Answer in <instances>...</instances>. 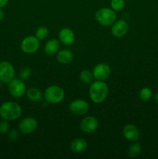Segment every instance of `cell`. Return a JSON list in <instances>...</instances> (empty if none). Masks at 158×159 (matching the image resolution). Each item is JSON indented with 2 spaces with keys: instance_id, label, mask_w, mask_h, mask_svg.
Here are the masks:
<instances>
[{
  "instance_id": "6da1fadb",
  "label": "cell",
  "mask_w": 158,
  "mask_h": 159,
  "mask_svg": "<svg viewBox=\"0 0 158 159\" xmlns=\"http://www.w3.org/2000/svg\"><path fill=\"white\" fill-rule=\"evenodd\" d=\"M88 94L91 100L94 103L100 104L106 99L108 94V85L105 81L96 80L92 82L89 86Z\"/></svg>"
},
{
  "instance_id": "7a4b0ae2",
  "label": "cell",
  "mask_w": 158,
  "mask_h": 159,
  "mask_svg": "<svg viewBox=\"0 0 158 159\" xmlns=\"http://www.w3.org/2000/svg\"><path fill=\"white\" fill-rule=\"evenodd\" d=\"M22 113L21 107L15 102L7 101L0 106V116L6 120H15L21 116Z\"/></svg>"
},
{
  "instance_id": "3957f363",
  "label": "cell",
  "mask_w": 158,
  "mask_h": 159,
  "mask_svg": "<svg viewBox=\"0 0 158 159\" xmlns=\"http://www.w3.org/2000/svg\"><path fill=\"white\" fill-rule=\"evenodd\" d=\"M96 21L103 26H109L117 19L116 11L112 8L102 7L98 9L94 15Z\"/></svg>"
},
{
  "instance_id": "277c9868",
  "label": "cell",
  "mask_w": 158,
  "mask_h": 159,
  "mask_svg": "<svg viewBox=\"0 0 158 159\" xmlns=\"http://www.w3.org/2000/svg\"><path fill=\"white\" fill-rule=\"evenodd\" d=\"M43 97L49 104H58L64 99L65 92L59 85H50L45 89Z\"/></svg>"
},
{
  "instance_id": "5b68a950",
  "label": "cell",
  "mask_w": 158,
  "mask_h": 159,
  "mask_svg": "<svg viewBox=\"0 0 158 159\" xmlns=\"http://www.w3.org/2000/svg\"><path fill=\"white\" fill-rule=\"evenodd\" d=\"M40 40L36 36H27L20 43L21 51L26 54H34L40 49Z\"/></svg>"
},
{
  "instance_id": "8992f818",
  "label": "cell",
  "mask_w": 158,
  "mask_h": 159,
  "mask_svg": "<svg viewBox=\"0 0 158 159\" xmlns=\"http://www.w3.org/2000/svg\"><path fill=\"white\" fill-rule=\"evenodd\" d=\"M8 84H9L8 89H9V93L12 97L20 99L26 94V85H25L23 80H22L21 79H15L14 78Z\"/></svg>"
},
{
  "instance_id": "52a82bcc",
  "label": "cell",
  "mask_w": 158,
  "mask_h": 159,
  "mask_svg": "<svg viewBox=\"0 0 158 159\" xmlns=\"http://www.w3.org/2000/svg\"><path fill=\"white\" fill-rule=\"evenodd\" d=\"M70 112L75 116H85L89 111V104L81 99H77L71 101L69 104Z\"/></svg>"
},
{
  "instance_id": "ba28073f",
  "label": "cell",
  "mask_w": 158,
  "mask_h": 159,
  "mask_svg": "<svg viewBox=\"0 0 158 159\" xmlns=\"http://www.w3.org/2000/svg\"><path fill=\"white\" fill-rule=\"evenodd\" d=\"M37 126H38V122L36 118L32 116H26L19 123L18 128L20 133L27 135L33 133L37 130Z\"/></svg>"
},
{
  "instance_id": "9c48e42d",
  "label": "cell",
  "mask_w": 158,
  "mask_h": 159,
  "mask_svg": "<svg viewBox=\"0 0 158 159\" xmlns=\"http://www.w3.org/2000/svg\"><path fill=\"white\" fill-rule=\"evenodd\" d=\"M15 78V68L13 65L8 61L0 62V81L4 83H9Z\"/></svg>"
},
{
  "instance_id": "30bf717a",
  "label": "cell",
  "mask_w": 158,
  "mask_h": 159,
  "mask_svg": "<svg viewBox=\"0 0 158 159\" xmlns=\"http://www.w3.org/2000/svg\"><path fill=\"white\" fill-rule=\"evenodd\" d=\"M81 130L85 134H91L99 127V120L93 116H85L79 124Z\"/></svg>"
},
{
  "instance_id": "8fae6325",
  "label": "cell",
  "mask_w": 158,
  "mask_h": 159,
  "mask_svg": "<svg viewBox=\"0 0 158 159\" xmlns=\"http://www.w3.org/2000/svg\"><path fill=\"white\" fill-rule=\"evenodd\" d=\"M94 79L99 81H105L111 75V68L106 63H99L94 67L92 70Z\"/></svg>"
},
{
  "instance_id": "7c38bea8",
  "label": "cell",
  "mask_w": 158,
  "mask_h": 159,
  "mask_svg": "<svg viewBox=\"0 0 158 159\" xmlns=\"http://www.w3.org/2000/svg\"><path fill=\"white\" fill-rule=\"evenodd\" d=\"M129 31V24L123 20H116L111 25V34L113 37L121 38L127 34Z\"/></svg>"
},
{
  "instance_id": "4fadbf2b",
  "label": "cell",
  "mask_w": 158,
  "mask_h": 159,
  "mask_svg": "<svg viewBox=\"0 0 158 159\" xmlns=\"http://www.w3.org/2000/svg\"><path fill=\"white\" fill-rule=\"evenodd\" d=\"M122 135L127 141L131 142H136L139 139L140 133L136 125L132 124H126L122 129Z\"/></svg>"
},
{
  "instance_id": "5bb4252c",
  "label": "cell",
  "mask_w": 158,
  "mask_h": 159,
  "mask_svg": "<svg viewBox=\"0 0 158 159\" xmlns=\"http://www.w3.org/2000/svg\"><path fill=\"white\" fill-rule=\"evenodd\" d=\"M58 40L62 44L65 46H70L74 43L75 40V34L69 27H64L60 29L58 34Z\"/></svg>"
},
{
  "instance_id": "9a60e30c",
  "label": "cell",
  "mask_w": 158,
  "mask_h": 159,
  "mask_svg": "<svg viewBox=\"0 0 158 159\" xmlns=\"http://www.w3.org/2000/svg\"><path fill=\"white\" fill-rule=\"evenodd\" d=\"M60 42L57 39H49L44 45V52L48 56H54L60 51Z\"/></svg>"
},
{
  "instance_id": "2e32d148",
  "label": "cell",
  "mask_w": 158,
  "mask_h": 159,
  "mask_svg": "<svg viewBox=\"0 0 158 159\" xmlns=\"http://www.w3.org/2000/svg\"><path fill=\"white\" fill-rule=\"evenodd\" d=\"M88 148V143L84 138H77L71 141L70 144V149L75 154L83 153Z\"/></svg>"
},
{
  "instance_id": "e0dca14e",
  "label": "cell",
  "mask_w": 158,
  "mask_h": 159,
  "mask_svg": "<svg viewBox=\"0 0 158 159\" xmlns=\"http://www.w3.org/2000/svg\"><path fill=\"white\" fill-rule=\"evenodd\" d=\"M56 58L59 63L62 65H67L71 63L74 59V54L72 51L68 49L60 50L56 54Z\"/></svg>"
},
{
  "instance_id": "ac0fdd59",
  "label": "cell",
  "mask_w": 158,
  "mask_h": 159,
  "mask_svg": "<svg viewBox=\"0 0 158 159\" xmlns=\"http://www.w3.org/2000/svg\"><path fill=\"white\" fill-rule=\"evenodd\" d=\"M26 98L31 102H37L42 100L43 93L39 89L36 88V87H31V88L26 89Z\"/></svg>"
},
{
  "instance_id": "d6986e66",
  "label": "cell",
  "mask_w": 158,
  "mask_h": 159,
  "mask_svg": "<svg viewBox=\"0 0 158 159\" xmlns=\"http://www.w3.org/2000/svg\"><path fill=\"white\" fill-rule=\"evenodd\" d=\"M79 79L83 83L91 84L93 82L94 76H93L92 71L88 69H84L79 74Z\"/></svg>"
},
{
  "instance_id": "ffe728a7",
  "label": "cell",
  "mask_w": 158,
  "mask_h": 159,
  "mask_svg": "<svg viewBox=\"0 0 158 159\" xmlns=\"http://www.w3.org/2000/svg\"><path fill=\"white\" fill-rule=\"evenodd\" d=\"M141 152H142V148H141L140 144L134 142V144L129 146L128 151H127V153L130 158H136V157L139 156Z\"/></svg>"
},
{
  "instance_id": "44dd1931",
  "label": "cell",
  "mask_w": 158,
  "mask_h": 159,
  "mask_svg": "<svg viewBox=\"0 0 158 159\" xmlns=\"http://www.w3.org/2000/svg\"><path fill=\"white\" fill-rule=\"evenodd\" d=\"M50 31L48 28L45 26H40L37 29L35 32V36L40 40H46L49 37Z\"/></svg>"
},
{
  "instance_id": "7402d4cb",
  "label": "cell",
  "mask_w": 158,
  "mask_h": 159,
  "mask_svg": "<svg viewBox=\"0 0 158 159\" xmlns=\"http://www.w3.org/2000/svg\"><path fill=\"white\" fill-rule=\"evenodd\" d=\"M139 99L142 101L147 102L152 97V91L150 88L148 87H143L140 89L139 93Z\"/></svg>"
},
{
  "instance_id": "603a6c76",
  "label": "cell",
  "mask_w": 158,
  "mask_h": 159,
  "mask_svg": "<svg viewBox=\"0 0 158 159\" xmlns=\"http://www.w3.org/2000/svg\"><path fill=\"white\" fill-rule=\"evenodd\" d=\"M125 0H111L110 1V8L116 12H119L125 7Z\"/></svg>"
},
{
  "instance_id": "cb8c5ba5",
  "label": "cell",
  "mask_w": 158,
  "mask_h": 159,
  "mask_svg": "<svg viewBox=\"0 0 158 159\" xmlns=\"http://www.w3.org/2000/svg\"><path fill=\"white\" fill-rule=\"evenodd\" d=\"M31 75H32V71L29 68H24L20 71V79L22 80H27L30 78Z\"/></svg>"
},
{
  "instance_id": "d4e9b609",
  "label": "cell",
  "mask_w": 158,
  "mask_h": 159,
  "mask_svg": "<svg viewBox=\"0 0 158 159\" xmlns=\"http://www.w3.org/2000/svg\"><path fill=\"white\" fill-rule=\"evenodd\" d=\"M9 128H10V124L9 121L4 120L0 122V134H7L9 131Z\"/></svg>"
},
{
  "instance_id": "484cf974",
  "label": "cell",
  "mask_w": 158,
  "mask_h": 159,
  "mask_svg": "<svg viewBox=\"0 0 158 159\" xmlns=\"http://www.w3.org/2000/svg\"><path fill=\"white\" fill-rule=\"evenodd\" d=\"M19 137H20V133L15 129L8 132V138L11 142H15L19 139Z\"/></svg>"
},
{
  "instance_id": "4316f807",
  "label": "cell",
  "mask_w": 158,
  "mask_h": 159,
  "mask_svg": "<svg viewBox=\"0 0 158 159\" xmlns=\"http://www.w3.org/2000/svg\"><path fill=\"white\" fill-rule=\"evenodd\" d=\"M9 0H0V9H2L7 5Z\"/></svg>"
},
{
  "instance_id": "83f0119b",
  "label": "cell",
  "mask_w": 158,
  "mask_h": 159,
  "mask_svg": "<svg viewBox=\"0 0 158 159\" xmlns=\"http://www.w3.org/2000/svg\"><path fill=\"white\" fill-rule=\"evenodd\" d=\"M5 18V12L2 10V9H0V21L3 20Z\"/></svg>"
},
{
  "instance_id": "f1b7e54d",
  "label": "cell",
  "mask_w": 158,
  "mask_h": 159,
  "mask_svg": "<svg viewBox=\"0 0 158 159\" xmlns=\"http://www.w3.org/2000/svg\"><path fill=\"white\" fill-rule=\"evenodd\" d=\"M153 99H154L155 102H156V103H158V92L154 95V96H153Z\"/></svg>"
},
{
  "instance_id": "f546056e",
  "label": "cell",
  "mask_w": 158,
  "mask_h": 159,
  "mask_svg": "<svg viewBox=\"0 0 158 159\" xmlns=\"http://www.w3.org/2000/svg\"><path fill=\"white\" fill-rule=\"evenodd\" d=\"M1 87H2V82L0 81V89H1Z\"/></svg>"
}]
</instances>
